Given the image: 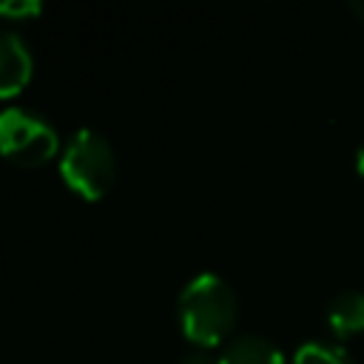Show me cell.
Returning a JSON list of instances; mask_svg holds the SVG:
<instances>
[{
    "mask_svg": "<svg viewBox=\"0 0 364 364\" xmlns=\"http://www.w3.org/2000/svg\"><path fill=\"white\" fill-rule=\"evenodd\" d=\"M179 364H219V361H213V358L205 355V353H193V355H185Z\"/></svg>",
    "mask_w": 364,
    "mask_h": 364,
    "instance_id": "9",
    "label": "cell"
},
{
    "mask_svg": "<svg viewBox=\"0 0 364 364\" xmlns=\"http://www.w3.org/2000/svg\"><path fill=\"white\" fill-rule=\"evenodd\" d=\"M293 364H353V358L344 347L313 338L299 344V350L293 353Z\"/></svg>",
    "mask_w": 364,
    "mask_h": 364,
    "instance_id": "7",
    "label": "cell"
},
{
    "mask_svg": "<svg viewBox=\"0 0 364 364\" xmlns=\"http://www.w3.org/2000/svg\"><path fill=\"white\" fill-rule=\"evenodd\" d=\"M236 293L233 287L205 270V273H196L179 293V324H182V333L196 341V344H219L228 330L233 327L236 321Z\"/></svg>",
    "mask_w": 364,
    "mask_h": 364,
    "instance_id": "1",
    "label": "cell"
},
{
    "mask_svg": "<svg viewBox=\"0 0 364 364\" xmlns=\"http://www.w3.org/2000/svg\"><path fill=\"white\" fill-rule=\"evenodd\" d=\"M60 148V136L54 125L28 111V108H6L0 111V154L23 168H37L48 162Z\"/></svg>",
    "mask_w": 364,
    "mask_h": 364,
    "instance_id": "3",
    "label": "cell"
},
{
    "mask_svg": "<svg viewBox=\"0 0 364 364\" xmlns=\"http://www.w3.org/2000/svg\"><path fill=\"white\" fill-rule=\"evenodd\" d=\"M40 14V3L34 0H6L0 3V17H34Z\"/></svg>",
    "mask_w": 364,
    "mask_h": 364,
    "instance_id": "8",
    "label": "cell"
},
{
    "mask_svg": "<svg viewBox=\"0 0 364 364\" xmlns=\"http://www.w3.org/2000/svg\"><path fill=\"white\" fill-rule=\"evenodd\" d=\"M60 173L65 185L80 196L100 199L117 176V156L111 142L94 128H80L60 156Z\"/></svg>",
    "mask_w": 364,
    "mask_h": 364,
    "instance_id": "2",
    "label": "cell"
},
{
    "mask_svg": "<svg viewBox=\"0 0 364 364\" xmlns=\"http://www.w3.org/2000/svg\"><path fill=\"white\" fill-rule=\"evenodd\" d=\"M31 77V51L17 31H0V97H14Z\"/></svg>",
    "mask_w": 364,
    "mask_h": 364,
    "instance_id": "4",
    "label": "cell"
},
{
    "mask_svg": "<svg viewBox=\"0 0 364 364\" xmlns=\"http://www.w3.org/2000/svg\"><path fill=\"white\" fill-rule=\"evenodd\" d=\"M355 168H358V173L364 176V145H361L358 154H355Z\"/></svg>",
    "mask_w": 364,
    "mask_h": 364,
    "instance_id": "11",
    "label": "cell"
},
{
    "mask_svg": "<svg viewBox=\"0 0 364 364\" xmlns=\"http://www.w3.org/2000/svg\"><path fill=\"white\" fill-rule=\"evenodd\" d=\"M327 324L330 330L344 338L364 330V293L361 290H341L327 304Z\"/></svg>",
    "mask_w": 364,
    "mask_h": 364,
    "instance_id": "6",
    "label": "cell"
},
{
    "mask_svg": "<svg viewBox=\"0 0 364 364\" xmlns=\"http://www.w3.org/2000/svg\"><path fill=\"white\" fill-rule=\"evenodd\" d=\"M219 364H284V355L270 338L245 333L225 347Z\"/></svg>",
    "mask_w": 364,
    "mask_h": 364,
    "instance_id": "5",
    "label": "cell"
},
{
    "mask_svg": "<svg viewBox=\"0 0 364 364\" xmlns=\"http://www.w3.org/2000/svg\"><path fill=\"white\" fill-rule=\"evenodd\" d=\"M350 11L364 23V0H350Z\"/></svg>",
    "mask_w": 364,
    "mask_h": 364,
    "instance_id": "10",
    "label": "cell"
}]
</instances>
